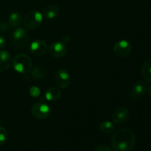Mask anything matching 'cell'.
<instances>
[{
	"instance_id": "cell-1",
	"label": "cell",
	"mask_w": 151,
	"mask_h": 151,
	"mask_svg": "<svg viewBox=\"0 0 151 151\" xmlns=\"http://www.w3.org/2000/svg\"><path fill=\"white\" fill-rule=\"evenodd\" d=\"M136 143L135 134L128 128H122L116 131L111 139L114 151H130L135 147Z\"/></svg>"
},
{
	"instance_id": "cell-2",
	"label": "cell",
	"mask_w": 151,
	"mask_h": 151,
	"mask_svg": "<svg viewBox=\"0 0 151 151\" xmlns=\"http://www.w3.org/2000/svg\"><path fill=\"white\" fill-rule=\"evenodd\" d=\"M14 69L20 74H27L32 69V61L26 54H18L13 60Z\"/></svg>"
},
{
	"instance_id": "cell-3",
	"label": "cell",
	"mask_w": 151,
	"mask_h": 151,
	"mask_svg": "<svg viewBox=\"0 0 151 151\" xmlns=\"http://www.w3.org/2000/svg\"><path fill=\"white\" fill-rule=\"evenodd\" d=\"M42 13L38 10H31L28 12L23 19L24 26L29 29H37L43 21Z\"/></svg>"
},
{
	"instance_id": "cell-4",
	"label": "cell",
	"mask_w": 151,
	"mask_h": 151,
	"mask_svg": "<svg viewBox=\"0 0 151 151\" xmlns=\"http://www.w3.org/2000/svg\"><path fill=\"white\" fill-rule=\"evenodd\" d=\"M13 44L16 48L22 50L28 45L29 37L24 28L17 27L13 34Z\"/></svg>"
},
{
	"instance_id": "cell-5",
	"label": "cell",
	"mask_w": 151,
	"mask_h": 151,
	"mask_svg": "<svg viewBox=\"0 0 151 151\" xmlns=\"http://www.w3.org/2000/svg\"><path fill=\"white\" fill-rule=\"evenodd\" d=\"M50 108L43 102H38L32 105L31 108V114L35 118L38 119H47L50 114Z\"/></svg>"
},
{
	"instance_id": "cell-6",
	"label": "cell",
	"mask_w": 151,
	"mask_h": 151,
	"mask_svg": "<svg viewBox=\"0 0 151 151\" xmlns=\"http://www.w3.org/2000/svg\"><path fill=\"white\" fill-rule=\"evenodd\" d=\"M132 47L129 41L127 40H120L114 46V52L115 55L119 58L128 56L131 53Z\"/></svg>"
},
{
	"instance_id": "cell-7",
	"label": "cell",
	"mask_w": 151,
	"mask_h": 151,
	"mask_svg": "<svg viewBox=\"0 0 151 151\" xmlns=\"http://www.w3.org/2000/svg\"><path fill=\"white\" fill-rule=\"evenodd\" d=\"M55 80L60 88H66L71 82V76L66 69H60L56 72Z\"/></svg>"
},
{
	"instance_id": "cell-8",
	"label": "cell",
	"mask_w": 151,
	"mask_h": 151,
	"mask_svg": "<svg viewBox=\"0 0 151 151\" xmlns=\"http://www.w3.org/2000/svg\"><path fill=\"white\" fill-rule=\"evenodd\" d=\"M67 52V47L63 41H55L49 47V53L54 58H61Z\"/></svg>"
},
{
	"instance_id": "cell-9",
	"label": "cell",
	"mask_w": 151,
	"mask_h": 151,
	"mask_svg": "<svg viewBox=\"0 0 151 151\" xmlns=\"http://www.w3.org/2000/svg\"><path fill=\"white\" fill-rule=\"evenodd\" d=\"M130 113L128 109L125 107H120L115 109L112 114V120L116 125H122L129 119Z\"/></svg>"
},
{
	"instance_id": "cell-10",
	"label": "cell",
	"mask_w": 151,
	"mask_h": 151,
	"mask_svg": "<svg viewBox=\"0 0 151 151\" xmlns=\"http://www.w3.org/2000/svg\"><path fill=\"white\" fill-rule=\"evenodd\" d=\"M47 44L44 40L36 39L35 41H32L29 46V51L36 57L42 56L47 52Z\"/></svg>"
},
{
	"instance_id": "cell-11",
	"label": "cell",
	"mask_w": 151,
	"mask_h": 151,
	"mask_svg": "<svg viewBox=\"0 0 151 151\" xmlns=\"http://www.w3.org/2000/svg\"><path fill=\"white\" fill-rule=\"evenodd\" d=\"M11 55L7 51L0 50V72H4L10 67L12 64Z\"/></svg>"
},
{
	"instance_id": "cell-12",
	"label": "cell",
	"mask_w": 151,
	"mask_h": 151,
	"mask_svg": "<svg viewBox=\"0 0 151 151\" xmlns=\"http://www.w3.org/2000/svg\"><path fill=\"white\" fill-rule=\"evenodd\" d=\"M147 89H148V86H147V82L145 81H139L134 83L131 93L134 97H139V96L145 94Z\"/></svg>"
},
{
	"instance_id": "cell-13",
	"label": "cell",
	"mask_w": 151,
	"mask_h": 151,
	"mask_svg": "<svg viewBox=\"0 0 151 151\" xmlns=\"http://www.w3.org/2000/svg\"><path fill=\"white\" fill-rule=\"evenodd\" d=\"M61 95V91L59 87H50L45 92V97L49 101H56Z\"/></svg>"
},
{
	"instance_id": "cell-14",
	"label": "cell",
	"mask_w": 151,
	"mask_h": 151,
	"mask_svg": "<svg viewBox=\"0 0 151 151\" xmlns=\"http://www.w3.org/2000/svg\"><path fill=\"white\" fill-rule=\"evenodd\" d=\"M59 13V9L58 6L55 4L48 5L44 10V16L47 20H52L55 19Z\"/></svg>"
},
{
	"instance_id": "cell-15",
	"label": "cell",
	"mask_w": 151,
	"mask_h": 151,
	"mask_svg": "<svg viewBox=\"0 0 151 151\" xmlns=\"http://www.w3.org/2000/svg\"><path fill=\"white\" fill-rule=\"evenodd\" d=\"M142 76L147 82H151V59L147 60L142 68Z\"/></svg>"
},
{
	"instance_id": "cell-16",
	"label": "cell",
	"mask_w": 151,
	"mask_h": 151,
	"mask_svg": "<svg viewBox=\"0 0 151 151\" xmlns=\"http://www.w3.org/2000/svg\"><path fill=\"white\" fill-rule=\"evenodd\" d=\"M22 23V16L19 13L13 12L9 16L8 24L11 27L17 28Z\"/></svg>"
},
{
	"instance_id": "cell-17",
	"label": "cell",
	"mask_w": 151,
	"mask_h": 151,
	"mask_svg": "<svg viewBox=\"0 0 151 151\" xmlns=\"http://www.w3.org/2000/svg\"><path fill=\"white\" fill-rule=\"evenodd\" d=\"M99 128H100V131L102 133L108 134L113 132L114 130L115 129V125L111 121L105 120L100 122V125H99Z\"/></svg>"
},
{
	"instance_id": "cell-18",
	"label": "cell",
	"mask_w": 151,
	"mask_h": 151,
	"mask_svg": "<svg viewBox=\"0 0 151 151\" xmlns=\"http://www.w3.org/2000/svg\"><path fill=\"white\" fill-rule=\"evenodd\" d=\"M32 77L35 79L39 80L42 79L45 77L46 75V70L45 68L41 65H38L34 67V69L32 70Z\"/></svg>"
},
{
	"instance_id": "cell-19",
	"label": "cell",
	"mask_w": 151,
	"mask_h": 151,
	"mask_svg": "<svg viewBox=\"0 0 151 151\" xmlns=\"http://www.w3.org/2000/svg\"><path fill=\"white\" fill-rule=\"evenodd\" d=\"M7 137H8V134L6 128L0 126V146L5 144L7 140Z\"/></svg>"
},
{
	"instance_id": "cell-20",
	"label": "cell",
	"mask_w": 151,
	"mask_h": 151,
	"mask_svg": "<svg viewBox=\"0 0 151 151\" xmlns=\"http://www.w3.org/2000/svg\"><path fill=\"white\" fill-rule=\"evenodd\" d=\"M29 94L31 97H39L41 94V90L39 89L38 86H32L30 88H29Z\"/></svg>"
},
{
	"instance_id": "cell-21",
	"label": "cell",
	"mask_w": 151,
	"mask_h": 151,
	"mask_svg": "<svg viewBox=\"0 0 151 151\" xmlns=\"http://www.w3.org/2000/svg\"><path fill=\"white\" fill-rule=\"evenodd\" d=\"M93 151H111V149L107 145L103 144L97 146Z\"/></svg>"
},
{
	"instance_id": "cell-22",
	"label": "cell",
	"mask_w": 151,
	"mask_h": 151,
	"mask_svg": "<svg viewBox=\"0 0 151 151\" xmlns=\"http://www.w3.org/2000/svg\"><path fill=\"white\" fill-rule=\"evenodd\" d=\"M8 29V25L7 23H4V22H1L0 23V31L1 32H5Z\"/></svg>"
},
{
	"instance_id": "cell-23",
	"label": "cell",
	"mask_w": 151,
	"mask_h": 151,
	"mask_svg": "<svg viewBox=\"0 0 151 151\" xmlns=\"http://www.w3.org/2000/svg\"><path fill=\"white\" fill-rule=\"evenodd\" d=\"M6 40L3 35H0V49H2L5 47Z\"/></svg>"
},
{
	"instance_id": "cell-24",
	"label": "cell",
	"mask_w": 151,
	"mask_h": 151,
	"mask_svg": "<svg viewBox=\"0 0 151 151\" xmlns=\"http://www.w3.org/2000/svg\"><path fill=\"white\" fill-rule=\"evenodd\" d=\"M148 93H149V95L151 97V86L149 87V88H148Z\"/></svg>"
},
{
	"instance_id": "cell-25",
	"label": "cell",
	"mask_w": 151,
	"mask_h": 151,
	"mask_svg": "<svg viewBox=\"0 0 151 151\" xmlns=\"http://www.w3.org/2000/svg\"><path fill=\"white\" fill-rule=\"evenodd\" d=\"M0 124H1V122H0Z\"/></svg>"
}]
</instances>
